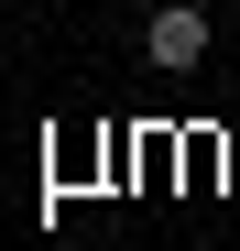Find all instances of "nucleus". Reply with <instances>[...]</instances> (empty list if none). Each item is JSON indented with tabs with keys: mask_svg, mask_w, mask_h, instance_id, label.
Wrapping results in <instances>:
<instances>
[{
	"mask_svg": "<svg viewBox=\"0 0 240 251\" xmlns=\"http://www.w3.org/2000/svg\"><path fill=\"white\" fill-rule=\"evenodd\" d=\"M142 55L153 66H208V0H164L142 22Z\"/></svg>",
	"mask_w": 240,
	"mask_h": 251,
	"instance_id": "1",
	"label": "nucleus"
}]
</instances>
